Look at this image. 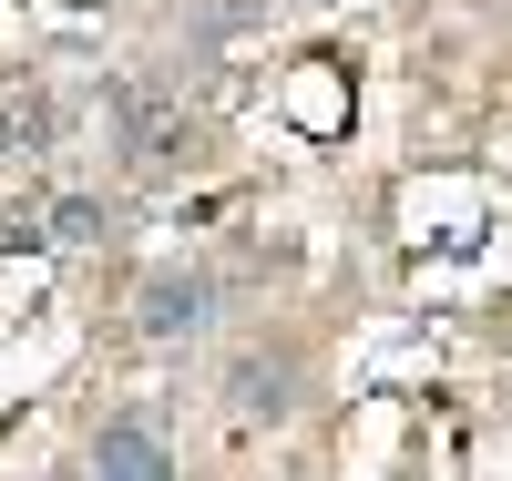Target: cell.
I'll use <instances>...</instances> for the list:
<instances>
[{"instance_id":"6","label":"cell","mask_w":512,"mask_h":481,"mask_svg":"<svg viewBox=\"0 0 512 481\" xmlns=\"http://www.w3.org/2000/svg\"><path fill=\"white\" fill-rule=\"evenodd\" d=\"M11 134H21V144H52V93H21V103H11Z\"/></svg>"},{"instance_id":"1","label":"cell","mask_w":512,"mask_h":481,"mask_svg":"<svg viewBox=\"0 0 512 481\" xmlns=\"http://www.w3.org/2000/svg\"><path fill=\"white\" fill-rule=\"evenodd\" d=\"M103 123H113V144H123V164H144V174H164V164H185V113H175V93H154V82H113L103 93Z\"/></svg>"},{"instance_id":"4","label":"cell","mask_w":512,"mask_h":481,"mask_svg":"<svg viewBox=\"0 0 512 481\" xmlns=\"http://www.w3.org/2000/svg\"><path fill=\"white\" fill-rule=\"evenodd\" d=\"M226 400L256 420V410H267V420H287L297 410V359H287V348H246V359L226 369Z\"/></svg>"},{"instance_id":"2","label":"cell","mask_w":512,"mask_h":481,"mask_svg":"<svg viewBox=\"0 0 512 481\" xmlns=\"http://www.w3.org/2000/svg\"><path fill=\"white\" fill-rule=\"evenodd\" d=\"M134 318H144V338H164V348H175V338H195L205 318H216V277H205V267H154Z\"/></svg>"},{"instance_id":"3","label":"cell","mask_w":512,"mask_h":481,"mask_svg":"<svg viewBox=\"0 0 512 481\" xmlns=\"http://www.w3.org/2000/svg\"><path fill=\"white\" fill-rule=\"evenodd\" d=\"M93 471H103V481H175V461H164V430L134 420V410H113V420L93 430Z\"/></svg>"},{"instance_id":"5","label":"cell","mask_w":512,"mask_h":481,"mask_svg":"<svg viewBox=\"0 0 512 481\" xmlns=\"http://www.w3.org/2000/svg\"><path fill=\"white\" fill-rule=\"evenodd\" d=\"M52 236H62V246L113 236V205H103V195H62V205H52Z\"/></svg>"}]
</instances>
